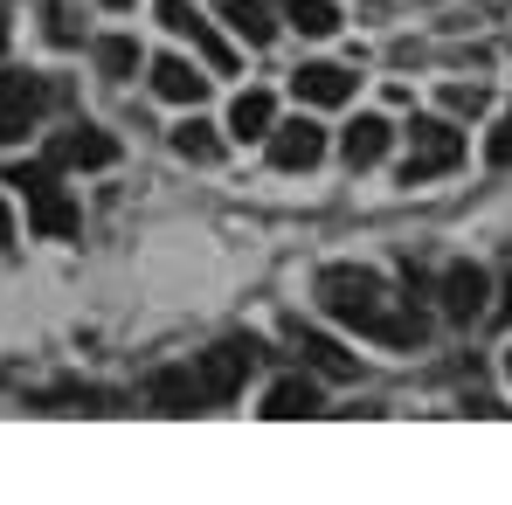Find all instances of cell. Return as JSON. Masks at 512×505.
I'll list each match as a JSON object with an SVG mask.
<instances>
[{
    "instance_id": "277c9868",
    "label": "cell",
    "mask_w": 512,
    "mask_h": 505,
    "mask_svg": "<svg viewBox=\"0 0 512 505\" xmlns=\"http://www.w3.org/2000/svg\"><path fill=\"white\" fill-rule=\"evenodd\" d=\"M464 160V132H450V125H409V160H402V180H436V173H450Z\"/></svg>"
},
{
    "instance_id": "d6986e66",
    "label": "cell",
    "mask_w": 512,
    "mask_h": 505,
    "mask_svg": "<svg viewBox=\"0 0 512 505\" xmlns=\"http://www.w3.org/2000/svg\"><path fill=\"white\" fill-rule=\"evenodd\" d=\"M284 21H298V35H333L340 7L333 0H284Z\"/></svg>"
},
{
    "instance_id": "83f0119b",
    "label": "cell",
    "mask_w": 512,
    "mask_h": 505,
    "mask_svg": "<svg viewBox=\"0 0 512 505\" xmlns=\"http://www.w3.org/2000/svg\"><path fill=\"white\" fill-rule=\"evenodd\" d=\"M506 374H512V353H506Z\"/></svg>"
},
{
    "instance_id": "7402d4cb",
    "label": "cell",
    "mask_w": 512,
    "mask_h": 505,
    "mask_svg": "<svg viewBox=\"0 0 512 505\" xmlns=\"http://www.w3.org/2000/svg\"><path fill=\"white\" fill-rule=\"evenodd\" d=\"M485 160H492V167H512V111L499 118V125H492V139H485Z\"/></svg>"
},
{
    "instance_id": "4fadbf2b",
    "label": "cell",
    "mask_w": 512,
    "mask_h": 505,
    "mask_svg": "<svg viewBox=\"0 0 512 505\" xmlns=\"http://www.w3.org/2000/svg\"><path fill=\"white\" fill-rule=\"evenodd\" d=\"M388 118H353V132L340 139V153H346V167H381L388 160Z\"/></svg>"
},
{
    "instance_id": "603a6c76",
    "label": "cell",
    "mask_w": 512,
    "mask_h": 505,
    "mask_svg": "<svg viewBox=\"0 0 512 505\" xmlns=\"http://www.w3.org/2000/svg\"><path fill=\"white\" fill-rule=\"evenodd\" d=\"M49 42H63V49L77 42V28H70V14H63V7H49Z\"/></svg>"
},
{
    "instance_id": "ac0fdd59",
    "label": "cell",
    "mask_w": 512,
    "mask_h": 505,
    "mask_svg": "<svg viewBox=\"0 0 512 505\" xmlns=\"http://www.w3.org/2000/svg\"><path fill=\"white\" fill-rule=\"evenodd\" d=\"M222 21H229L243 42H256V49L277 35V21H270V7H263V0H229V14H222Z\"/></svg>"
},
{
    "instance_id": "7c38bea8",
    "label": "cell",
    "mask_w": 512,
    "mask_h": 505,
    "mask_svg": "<svg viewBox=\"0 0 512 505\" xmlns=\"http://www.w3.org/2000/svg\"><path fill=\"white\" fill-rule=\"evenodd\" d=\"M291 84H298V97H305V104L333 111V104H346V97H353V70H340V63H305Z\"/></svg>"
},
{
    "instance_id": "9c48e42d",
    "label": "cell",
    "mask_w": 512,
    "mask_h": 505,
    "mask_svg": "<svg viewBox=\"0 0 512 505\" xmlns=\"http://www.w3.org/2000/svg\"><path fill=\"white\" fill-rule=\"evenodd\" d=\"M160 28L187 35V42H194V49H201V56L215 63V70H236V49H229V42H222V35H215V28L201 21V14H194L187 0H160Z\"/></svg>"
},
{
    "instance_id": "2e32d148",
    "label": "cell",
    "mask_w": 512,
    "mask_h": 505,
    "mask_svg": "<svg viewBox=\"0 0 512 505\" xmlns=\"http://www.w3.org/2000/svg\"><path fill=\"white\" fill-rule=\"evenodd\" d=\"M263 416L270 422H291V416H319V388L312 381H277L263 395Z\"/></svg>"
},
{
    "instance_id": "5bb4252c",
    "label": "cell",
    "mask_w": 512,
    "mask_h": 505,
    "mask_svg": "<svg viewBox=\"0 0 512 505\" xmlns=\"http://www.w3.org/2000/svg\"><path fill=\"white\" fill-rule=\"evenodd\" d=\"M153 90H160L167 104H201V97H208V77L187 70L180 56H160V63H153Z\"/></svg>"
},
{
    "instance_id": "8992f818",
    "label": "cell",
    "mask_w": 512,
    "mask_h": 505,
    "mask_svg": "<svg viewBox=\"0 0 512 505\" xmlns=\"http://www.w3.org/2000/svg\"><path fill=\"white\" fill-rule=\"evenodd\" d=\"M263 139H270V167H284V173H305V167H319V160H326V132H319L312 118L270 125Z\"/></svg>"
},
{
    "instance_id": "6da1fadb",
    "label": "cell",
    "mask_w": 512,
    "mask_h": 505,
    "mask_svg": "<svg viewBox=\"0 0 512 505\" xmlns=\"http://www.w3.org/2000/svg\"><path fill=\"white\" fill-rule=\"evenodd\" d=\"M319 305H326V319H340V326H353V333L381 339V346H423L429 339L423 312H409V298H395L374 270H353V263L319 270Z\"/></svg>"
},
{
    "instance_id": "7a4b0ae2",
    "label": "cell",
    "mask_w": 512,
    "mask_h": 505,
    "mask_svg": "<svg viewBox=\"0 0 512 505\" xmlns=\"http://www.w3.org/2000/svg\"><path fill=\"white\" fill-rule=\"evenodd\" d=\"M0 187H14L21 201H28V222H35V236H77V201L56 187V167H35V160H14V167L0 173Z\"/></svg>"
},
{
    "instance_id": "9a60e30c",
    "label": "cell",
    "mask_w": 512,
    "mask_h": 505,
    "mask_svg": "<svg viewBox=\"0 0 512 505\" xmlns=\"http://www.w3.org/2000/svg\"><path fill=\"white\" fill-rule=\"evenodd\" d=\"M277 125V104H270V90H243L236 104H229V132L236 139H263Z\"/></svg>"
},
{
    "instance_id": "8fae6325",
    "label": "cell",
    "mask_w": 512,
    "mask_h": 505,
    "mask_svg": "<svg viewBox=\"0 0 512 505\" xmlns=\"http://www.w3.org/2000/svg\"><path fill=\"white\" fill-rule=\"evenodd\" d=\"M485 298H492V291H485V270H478V263H450V270H443V312H450L457 326L485 319Z\"/></svg>"
},
{
    "instance_id": "5b68a950",
    "label": "cell",
    "mask_w": 512,
    "mask_h": 505,
    "mask_svg": "<svg viewBox=\"0 0 512 505\" xmlns=\"http://www.w3.org/2000/svg\"><path fill=\"white\" fill-rule=\"evenodd\" d=\"M42 111H49V84L28 77V70H7V77H0V146L21 139V132H35Z\"/></svg>"
},
{
    "instance_id": "ba28073f",
    "label": "cell",
    "mask_w": 512,
    "mask_h": 505,
    "mask_svg": "<svg viewBox=\"0 0 512 505\" xmlns=\"http://www.w3.org/2000/svg\"><path fill=\"white\" fill-rule=\"evenodd\" d=\"M284 333H291V346L305 353V367H319L326 381H353V374H360V360L346 353L340 339H326V333H319V326H305V319H291Z\"/></svg>"
},
{
    "instance_id": "4316f807",
    "label": "cell",
    "mask_w": 512,
    "mask_h": 505,
    "mask_svg": "<svg viewBox=\"0 0 512 505\" xmlns=\"http://www.w3.org/2000/svg\"><path fill=\"white\" fill-rule=\"evenodd\" d=\"M104 7H132V0H104Z\"/></svg>"
},
{
    "instance_id": "e0dca14e",
    "label": "cell",
    "mask_w": 512,
    "mask_h": 505,
    "mask_svg": "<svg viewBox=\"0 0 512 505\" xmlns=\"http://www.w3.org/2000/svg\"><path fill=\"white\" fill-rule=\"evenodd\" d=\"M173 153L194 160V167H215V160H222V132H215L208 118H187V125L173 132Z\"/></svg>"
},
{
    "instance_id": "ffe728a7",
    "label": "cell",
    "mask_w": 512,
    "mask_h": 505,
    "mask_svg": "<svg viewBox=\"0 0 512 505\" xmlns=\"http://www.w3.org/2000/svg\"><path fill=\"white\" fill-rule=\"evenodd\" d=\"M97 63H104V77H132L139 70V42L132 35H104L97 42Z\"/></svg>"
},
{
    "instance_id": "3957f363",
    "label": "cell",
    "mask_w": 512,
    "mask_h": 505,
    "mask_svg": "<svg viewBox=\"0 0 512 505\" xmlns=\"http://www.w3.org/2000/svg\"><path fill=\"white\" fill-rule=\"evenodd\" d=\"M194 374H201V388H208V402L222 409V402H236L243 395V381L256 374V339H215L201 360H194Z\"/></svg>"
},
{
    "instance_id": "484cf974",
    "label": "cell",
    "mask_w": 512,
    "mask_h": 505,
    "mask_svg": "<svg viewBox=\"0 0 512 505\" xmlns=\"http://www.w3.org/2000/svg\"><path fill=\"white\" fill-rule=\"evenodd\" d=\"M0 243H7V208H0Z\"/></svg>"
},
{
    "instance_id": "30bf717a",
    "label": "cell",
    "mask_w": 512,
    "mask_h": 505,
    "mask_svg": "<svg viewBox=\"0 0 512 505\" xmlns=\"http://www.w3.org/2000/svg\"><path fill=\"white\" fill-rule=\"evenodd\" d=\"M111 160H118V139L97 132V125H70L49 146V167H111Z\"/></svg>"
},
{
    "instance_id": "d4e9b609",
    "label": "cell",
    "mask_w": 512,
    "mask_h": 505,
    "mask_svg": "<svg viewBox=\"0 0 512 505\" xmlns=\"http://www.w3.org/2000/svg\"><path fill=\"white\" fill-rule=\"evenodd\" d=\"M0 56H7V14H0Z\"/></svg>"
},
{
    "instance_id": "52a82bcc",
    "label": "cell",
    "mask_w": 512,
    "mask_h": 505,
    "mask_svg": "<svg viewBox=\"0 0 512 505\" xmlns=\"http://www.w3.org/2000/svg\"><path fill=\"white\" fill-rule=\"evenodd\" d=\"M146 402H153L160 416H201V409H215L194 367H160V374L146 381Z\"/></svg>"
},
{
    "instance_id": "44dd1931",
    "label": "cell",
    "mask_w": 512,
    "mask_h": 505,
    "mask_svg": "<svg viewBox=\"0 0 512 505\" xmlns=\"http://www.w3.org/2000/svg\"><path fill=\"white\" fill-rule=\"evenodd\" d=\"M443 111H450V118H478V111H485V90L478 84H443Z\"/></svg>"
},
{
    "instance_id": "cb8c5ba5",
    "label": "cell",
    "mask_w": 512,
    "mask_h": 505,
    "mask_svg": "<svg viewBox=\"0 0 512 505\" xmlns=\"http://www.w3.org/2000/svg\"><path fill=\"white\" fill-rule=\"evenodd\" d=\"M499 319H512V250H506V284H499Z\"/></svg>"
}]
</instances>
